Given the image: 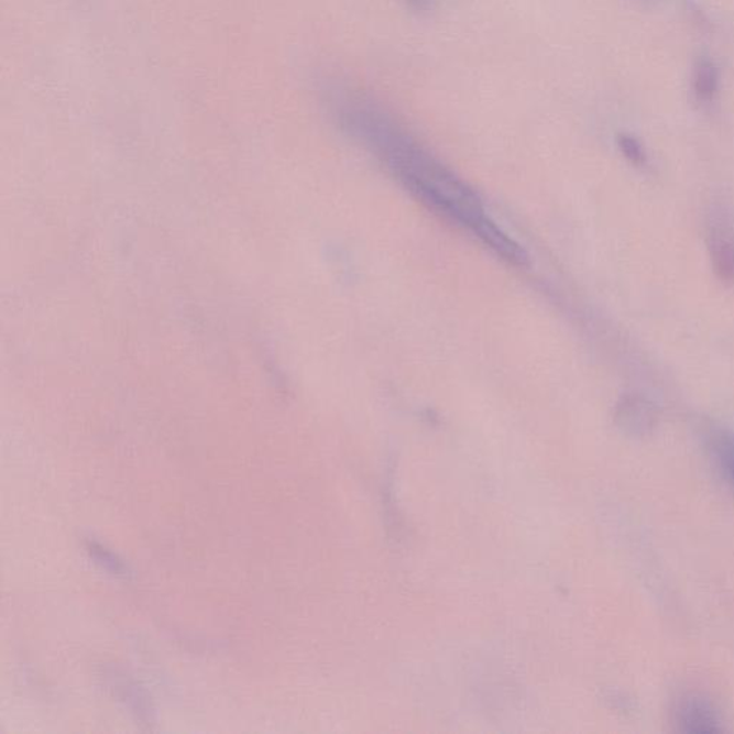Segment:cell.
Wrapping results in <instances>:
<instances>
[{"instance_id": "6da1fadb", "label": "cell", "mask_w": 734, "mask_h": 734, "mask_svg": "<svg viewBox=\"0 0 734 734\" xmlns=\"http://www.w3.org/2000/svg\"><path fill=\"white\" fill-rule=\"evenodd\" d=\"M336 117L349 135L371 150L407 191L435 215L463 227L478 239L494 222L485 215L478 194L371 97L353 91L340 94Z\"/></svg>"}, {"instance_id": "277c9868", "label": "cell", "mask_w": 734, "mask_h": 734, "mask_svg": "<svg viewBox=\"0 0 734 734\" xmlns=\"http://www.w3.org/2000/svg\"><path fill=\"white\" fill-rule=\"evenodd\" d=\"M618 149L622 151L625 158L629 161L633 165L642 167L646 164L647 155L644 151L640 141L634 139L633 135L623 134L618 136Z\"/></svg>"}, {"instance_id": "7a4b0ae2", "label": "cell", "mask_w": 734, "mask_h": 734, "mask_svg": "<svg viewBox=\"0 0 734 734\" xmlns=\"http://www.w3.org/2000/svg\"><path fill=\"white\" fill-rule=\"evenodd\" d=\"M709 249L713 266L724 282H734V231L726 221L713 220L709 226Z\"/></svg>"}, {"instance_id": "52a82bcc", "label": "cell", "mask_w": 734, "mask_h": 734, "mask_svg": "<svg viewBox=\"0 0 734 734\" xmlns=\"http://www.w3.org/2000/svg\"><path fill=\"white\" fill-rule=\"evenodd\" d=\"M726 457H727L728 468H731V471L734 475V448L728 449Z\"/></svg>"}, {"instance_id": "3957f363", "label": "cell", "mask_w": 734, "mask_h": 734, "mask_svg": "<svg viewBox=\"0 0 734 734\" xmlns=\"http://www.w3.org/2000/svg\"><path fill=\"white\" fill-rule=\"evenodd\" d=\"M717 66L709 59L699 61L693 74V92L699 102H712L719 92Z\"/></svg>"}, {"instance_id": "5b68a950", "label": "cell", "mask_w": 734, "mask_h": 734, "mask_svg": "<svg viewBox=\"0 0 734 734\" xmlns=\"http://www.w3.org/2000/svg\"><path fill=\"white\" fill-rule=\"evenodd\" d=\"M683 714H684V723L688 724V726L689 724L690 726H695V731H702V732L714 731L713 717H709L708 712H705L703 708H699L698 704L691 705V708L686 709Z\"/></svg>"}, {"instance_id": "8992f818", "label": "cell", "mask_w": 734, "mask_h": 734, "mask_svg": "<svg viewBox=\"0 0 734 734\" xmlns=\"http://www.w3.org/2000/svg\"><path fill=\"white\" fill-rule=\"evenodd\" d=\"M437 0H406V3L409 4L412 11L418 13H428L432 11Z\"/></svg>"}]
</instances>
